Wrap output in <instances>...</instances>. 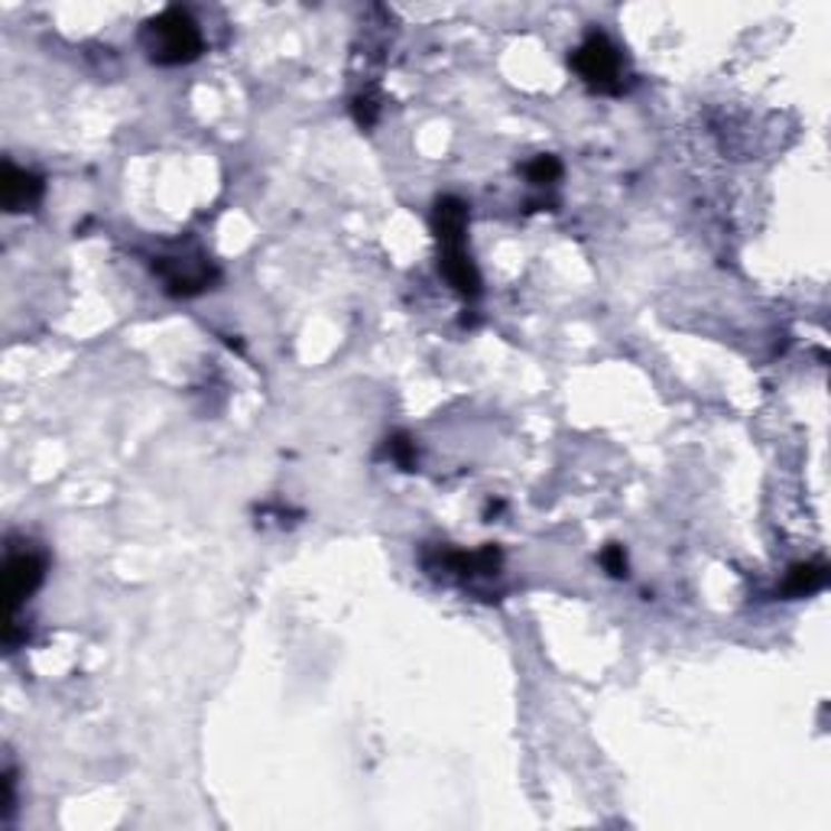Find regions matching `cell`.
I'll list each match as a JSON object with an SVG mask.
<instances>
[{
    "label": "cell",
    "instance_id": "obj_9",
    "mask_svg": "<svg viewBox=\"0 0 831 831\" xmlns=\"http://www.w3.org/2000/svg\"><path fill=\"white\" fill-rule=\"evenodd\" d=\"M387 452H390V458L403 468V471H410L416 465V442L410 439V436H393V439H387Z\"/></svg>",
    "mask_w": 831,
    "mask_h": 831
},
{
    "label": "cell",
    "instance_id": "obj_1",
    "mask_svg": "<svg viewBox=\"0 0 831 831\" xmlns=\"http://www.w3.org/2000/svg\"><path fill=\"white\" fill-rule=\"evenodd\" d=\"M202 30L186 10L169 7L144 27V49L156 66H186L202 56Z\"/></svg>",
    "mask_w": 831,
    "mask_h": 831
},
{
    "label": "cell",
    "instance_id": "obj_6",
    "mask_svg": "<svg viewBox=\"0 0 831 831\" xmlns=\"http://www.w3.org/2000/svg\"><path fill=\"white\" fill-rule=\"evenodd\" d=\"M439 270H442L446 283L452 286L454 293H461L465 300H478L481 296V273H478V266L468 257L465 247H442Z\"/></svg>",
    "mask_w": 831,
    "mask_h": 831
},
{
    "label": "cell",
    "instance_id": "obj_11",
    "mask_svg": "<svg viewBox=\"0 0 831 831\" xmlns=\"http://www.w3.org/2000/svg\"><path fill=\"white\" fill-rule=\"evenodd\" d=\"M354 117L361 127H371L378 120V105L371 98H354Z\"/></svg>",
    "mask_w": 831,
    "mask_h": 831
},
{
    "label": "cell",
    "instance_id": "obj_7",
    "mask_svg": "<svg viewBox=\"0 0 831 831\" xmlns=\"http://www.w3.org/2000/svg\"><path fill=\"white\" fill-rule=\"evenodd\" d=\"M829 581V566L825 563H799V566L790 568V578L783 585V592L790 598H809L815 592H822Z\"/></svg>",
    "mask_w": 831,
    "mask_h": 831
},
{
    "label": "cell",
    "instance_id": "obj_2",
    "mask_svg": "<svg viewBox=\"0 0 831 831\" xmlns=\"http://www.w3.org/2000/svg\"><path fill=\"white\" fill-rule=\"evenodd\" d=\"M575 72L585 78L592 88L598 91H617L620 88V49L605 37V33H592L585 39L575 56H571Z\"/></svg>",
    "mask_w": 831,
    "mask_h": 831
},
{
    "label": "cell",
    "instance_id": "obj_8",
    "mask_svg": "<svg viewBox=\"0 0 831 831\" xmlns=\"http://www.w3.org/2000/svg\"><path fill=\"white\" fill-rule=\"evenodd\" d=\"M527 176L532 186H553L563 176V163L556 156H536L527 166Z\"/></svg>",
    "mask_w": 831,
    "mask_h": 831
},
{
    "label": "cell",
    "instance_id": "obj_3",
    "mask_svg": "<svg viewBox=\"0 0 831 831\" xmlns=\"http://www.w3.org/2000/svg\"><path fill=\"white\" fill-rule=\"evenodd\" d=\"M46 578V559L39 553H10L3 566V595L10 602V610L23 605Z\"/></svg>",
    "mask_w": 831,
    "mask_h": 831
},
{
    "label": "cell",
    "instance_id": "obj_5",
    "mask_svg": "<svg viewBox=\"0 0 831 831\" xmlns=\"http://www.w3.org/2000/svg\"><path fill=\"white\" fill-rule=\"evenodd\" d=\"M432 231L442 247H465L468 237V205L454 195H442L432 208Z\"/></svg>",
    "mask_w": 831,
    "mask_h": 831
},
{
    "label": "cell",
    "instance_id": "obj_4",
    "mask_svg": "<svg viewBox=\"0 0 831 831\" xmlns=\"http://www.w3.org/2000/svg\"><path fill=\"white\" fill-rule=\"evenodd\" d=\"M42 179L30 169H20L13 163H3V176H0V198H3V208L10 215L17 212H30L33 205H39L42 198Z\"/></svg>",
    "mask_w": 831,
    "mask_h": 831
},
{
    "label": "cell",
    "instance_id": "obj_10",
    "mask_svg": "<svg viewBox=\"0 0 831 831\" xmlns=\"http://www.w3.org/2000/svg\"><path fill=\"white\" fill-rule=\"evenodd\" d=\"M602 566H605L610 578H624L627 575V553H624V546L610 542L605 553H602Z\"/></svg>",
    "mask_w": 831,
    "mask_h": 831
}]
</instances>
